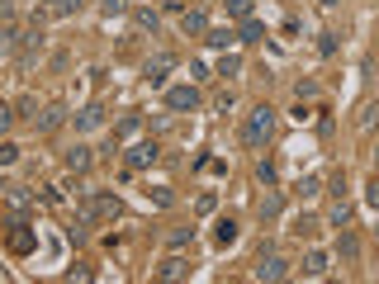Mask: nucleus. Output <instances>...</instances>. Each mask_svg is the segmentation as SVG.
Returning <instances> with one entry per match:
<instances>
[{"instance_id":"58836bf2","label":"nucleus","mask_w":379,"mask_h":284,"mask_svg":"<svg viewBox=\"0 0 379 284\" xmlns=\"http://www.w3.org/2000/svg\"><path fill=\"white\" fill-rule=\"evenodd\" d=\"M124 5H128V0H100V10H105V15H124Z\"/></svg>"},{"instance_id":"c756f323","label":"nucleus","mask_w":379,"mask_h":284,"mask_svg":"<svg viewBox=\"0 0 379 284\" xmlns=\"http://www.w3.org/2000/svg\"><path fill=\"white\" fill-rule=\"evenodd\" d=\"M337 48H342L337 33H318V52H323V57H337Z\"/></svg>"},{"instance_id":"4c0bfd02","label":"nucleus","mask_w":379,"mask_h":284,"mask_svg":"<svg viewBox=\"0 0 379 284\" xmlns=\"http://www.w3.org/2000/svg\"><path fill=\"white\" fill-rule=\"evenodd\" d=\"M38 199H43V204H62V194H57L53 185H43V190H38Z\"/></svg>"},{"instance_id":"e433bc0d","label":"nucleus","mask_w":379,"mask_h":284,"mask_svg":"<svg viewBox=\"0 0 379 284\" xmlns=\"http://www.w3.org/2000/svg\"><path fill=\"white\" fill-rule=\"evenodd\" d=\"M365 204H370V208H379V176H375L370 185H365Z\"/></svg>"},{"instance_id":"4468645a","label":"nucleus","mask_w":379,"mask_h":284,"mask_svg":"<svg viewBox=\"0 0 379 284\" xmlns=\"http://www.w3.org/2000/svg\"><path fill=\"white\" fill-rule=\"evenodd\" d=\"M214 242L218 247H233V242H237V218H218L214 223Z\"/></svg>"},{"instance_id":"2f4dec72","label":"nucleus","mask_w":379,"mask_h":284,"mask_svg":"<svg viewBox=\"0 0 379 284\" xmlns=\"http://www.w3.org/2000/svg\"><path fill=\"white\" fill-rule=\"evenodd\" d=\"M147 199H152L157 208H166V204H171V190H166V185H152V190H147Z\"/></svg>"},{"instance_id":"bb28decb","label":"nucleus","mask_w":379,"mask_h":284,"mask_svg":"<svg viewBox=\"0 0 379 284\" xmlns=\"http://www.w3.org/2000/svg\"><path fill=\"white\" fill-rule=\"evenodd\" d=\"M298 194H303V199L323 194V181H318V176H303V181H298Z\"/></svg>"},{"instance_id":"39448f33","label":"nucleus","mask_w":379,"mask_h":284,"mask_svg":"<svg viewBox=\"0 0 379 284\" xmlns=\"http://www.w3.org/2000/svg\"><path fill=\"white\" fill-rule=\"evenodd\" d=\"M157 156H162V147H157V142H133V147L124 152V161H128V171H147Z\"/></svg>"},{"instance_id":"6e6552de","label":"nucleus","mask_w":379,"mask_h":284,"mask_svg":"<svg viewBox=\"0 0 379 284\" xmlns=\"http://www.w3.org/2000/svg\"><path fill=\"white\" fill-rule=\"evenodd\" d=\"M76 5H81V0H43L33 19H67V15H76Z\"/></svg>"},{"instance_id":"5701e85b","label":"nucleus","mask_w":379,"mask_h":284,"mask_svg":"<svg viewBox=\"0 0 379 284\" xmlns=\"http://www.w3.org/2000/svg\"><path fill=\"white\" fill-rule=\"evenodd\" d=\"M303 275H327V251H308L303 256Z\"/></svg>"},{"instance_id":"dca6fc26","label":"nucleus","mask_w":379,"mask_h":284,"mask_svg":"<svg viewBox=\"0 0 379 284\" xmlns=\"http://www.w3.org/2000/svg\"><path fill=\"white\" fill-rule=\"evenodd\" d=\"M95 208H100V223H114V218L124 213V204H119L114 194H95Z\"/></svg>"},{"instance_id":"9b49d317","label":"nucleus","mask_w":379,"mask_h":284,"mask_svg":"<svg viewBox=\"0 0 379 284\" xmlns=\"http://www.w3.org/2000/svg\"><path fill=\"white\" fill-rule=\"evenodd\" d=\"M38 48H43V19H33V24L19 33V52H24V57H28V52H38Z\"/></svg>"},{"instance_id":"c9c22d12","label":"nucleus","mask_w":379,"mask_h":284,"mask_svg":"<svg viewBox=\"0 0 379 284\" xmlns=\"http://www.w3.org/2000/svg\"><path fill=\"white\" fill-rule=\"evenodd\" d=\"M294 95H298V100H313V95H318V81H298Z\"/></svg>"},{"instance_id":"a211bd4d","label":"nucleus","mask_w":379,"mask_h":284,"mask_svg":"<svg viewBox=\"0 0 379 284\" xmlns=\"http://www.w3.org/2000/svg\"><path fill=\"white\" fill-rule=\"evenodd\" d=\"M100 124H105V109H100V104H85L81 114H76V128H100Z\"/></svg>"},{"instance_id":"aec40b11","label":"nucleus","mask_w":379,"mask_h":284,"mask_svg":"<svg viewBox=\"0 0 379 284\" xmlns=\"http://www.w3.org/2000/svg\"><path fill=\"white\" fill-rule=\"evenodd\" d=\"M204 43H209V48H228V43H237V33H233V28H209V33H204Z\"/></svg>"},{"instance_id":"f8f14e48","label":"nucleus","mask_w":379,"mask_h":284,"mask_svg":"<svg viewBox=\"0 0 379 284\" xmlns=\"http://www.w3.org/2000/svg\"><path fill=\"white\" fill-rule=\"evenodd\" d=\"M327 228H337V233L351 228V204H346V199H337V204L327 208Z\"/></svg>"},{"instance_id":"b1692460","label":"nucleus","mask_w":379,"mask_h":284,"mask_svg":"<svg viewBox=\"0 0 379 284\" xmlns=\"http://www.w3.org/2000/svg\"><path fill=\"white\" fill-rule=\"evenodd\" d=\"M318 228H323V223H318V218H308V213H298V218H294V237H313Z\"/></svg>"},{"instance_id":"ddd939ff","label":"nucleus","mask_w":379,"mask_h":284,"mask_svg":"<svg viewBox=\"0 0 379 284\" xmlns=\"http://www.w3.org/2000/svg\"><path fill=\"white\" fill-rule=\"evenodd\" d=\"M180 28H185V38L190 33H209V15H204V10H185V15H180Z\"/></svg>"},{"instance_id":"20e7f679","label":"nucleus","mask_w":379,"mask_h":284,"mask_svg":"<svg viewBox=\"0 0 379 284\" xmlns=\"http://www.w3.org/2000/svg\"><path fill=\"white\" fill-rule=\"evenodd\" d=\"M166 109H176V114L199 109V90H194V85H171V90H166Z\"/></svg>"},{"instance_id":"7c9ffc66","label":"nucleus","mask_w":379,"mask_h":284,"mask_svg":"<svg viewBox=\"0 0 379 284\" xmlns=\"http://www.w3.org/2000/svg\"><path fill=\"white\" fill-rule=\"evenodd\" d=\"M228 15L233 19H251V0H228Z\"/></svg>"},{"instance_id":"f704fd0d","label":"nucleus","mask_w":379,"mask_h":284,"mask_svg":"<svg viewBox=\"0 0 379 284\" xmlns=\"http://www.w3.org/2000/svg\"><path fill=\"white\" fill-rule=\"evenodd\" d=\"M256 176H261L266 185H275V161H266V156H261V161H256Z\"/></svg>"},{"instance_id":"7ed1b4c3","label":"nucleus","mask_w":379,"mask_h":284,"mask_svg":"<svg viewBox=\"0 0 379 284\" xmlns=\"http://www.w3.org/2000/svg\"><path fill=\"white\" fill-rule=\"evenodd\" d=\"M251 280H261V284H266V280H289V260H285V256H266V251H261V265H256V270H251Z\"/></svg>"},{"instance_id":"1a4fd4ad","label":"nucleus","mask_w":379,"mask_h":284,"mask_svg":"<svg viewBox=\"0 0 379 284\" xmlns=\"http://www.w3.org/2000/svg\"><path fill=\"white\" fill-rule=\"evenodd\" d=\"M62 119H67V104H48V109L33 119V128H38V133H53V128H62Z\"/></svg>"},{"instance_id":"412c9836","label":"nucleus","mask_w":379,"mask_h":284,"mask_svg":"<svg viewBox=\"0 0 379 284\" xmlns=\"http://www.w3.org/2000/svg\"><path fill=\"white\" fill-rule=\"evenodd\" d=\"M242 72V52H223L218 57V76H237Z\"/></svg>"},{"instance_id":"2eb2a0df","label":"nucleus","mask_w":379,"mask_h":284,"mask_svg":"<svg viewBox=\"0 0 379 284\" xmlns=\"http://www.w3.org/2000/svg\"><path fill=\"white\" fill-rule=\"evenodd\" d=\"M266 38V24L251 15V19H242V28H237V43H261Z\"/></svg>"},{"instance_id":"4be33fe9","label":"nucleus","mask_w":379,"mask_h":284,"mask_svg":"<svg viewBox=\"0 0 379 284\" xmlns=\"http://www.w3.org/2000/svg\"><path fill=\"white\" fill-rule=\"evenodd\" d=\"M337 256H342V260H355V256H360V242H355L346 228H342V242H337Z\"/></svg>"},{"instance_id":"79ce46f5","label":"nucleus","mask_w":379,"mask_h":284,"mask_svg":"<svg viewBox=\"0 0 379 284\" xmlns=\"http://www.w3.org/2000/svg\"><path fill=\"white\" fill-rule=\"evenodd\" d=\"M375 166H379V147H375Z\"/></svg>"},{"instance_id":"9d476101","label":"nucleus","mask_w":379,"mask_h":284,"mask_svg":"<svg viewBox=\"0 0 379 284\" xmlns=\"http://www.w3.org/2000/svg\"><path fill=\"white\" fill-rule=\"evenodd\" d=\"M190 275V260L185 256H166L162 265H157V280H185Z\"/></svg>"},{"instance_id":"a878e982","label":"nucleus","mask_w":379,"mask_h":284,"mask_svg":"<svg viewBox=\"0 0 379 284\" xmlns=\"http://www.w3.org/2000/svg\"><path fill=\"white\" fill-rule=\"evenodd\" d=\"M190 242H194V228H176L171 233V251H185Z\"/></svg>"},{"instance_id":"a19ab883","label":"nucleus","mask_w":379,"mask_h":284,"mask_svg":"<svg viewBox=\"0 0 379 284\" xmlns=\"http://www.w3.org/2000/svg\"><path fill=\"white\" fill-rule=\"evenodd\" d=\"M318 5H323V10H332V5H342V0H318Z\"/></svg>"},{"instance_id":"473e14b6","label":"nucleus","mask_w":379,"mask_h":284,"mask_svg":"<svg viewBox=\"0 0 379 284\" xmlns=\"http://www.w3.org/2000/svg\"><path fill=\"white\" fill-rule=\"evenodd\" d=\"M137 128H142V119H137V114H128V119L119 124V133H114V137H133Z\"/></svg>"},{"instance_id":"393cba45","label":"nucleus","mask_w":379,"mask_h":284,"mask_svg":"<svg viewBox=\"0 0 379 284\" xmlns=\"http://www.w3.org/2000/svg\"><path fill=\"white\" fill-rule=\"evenodd\" d=\"M233 104H237L233 90H218V95H214V114H233Z\"/></svg>"},{"instance_id":"72a5a7b5","label":"nucleus","mask_w":379,"mask_h":284,"mask_svg":"<svg viewBox=\"0 0 379 284\" xmlns=\"http://www.w3.org/2000/svg\"><path fill=\"white\" fill-rule=\"evenodd\" d=\"M19 161V147L15 142H0V166H15Z\"/></svg>"},{"instance_id":"f257e3e1","label":"nucleus","mask_w":379,"mask_h":284,"mask_svg":"<svg viewBox=\"0 0 379 284\" xmlns=\"http://www.w3.org/2000/svg\"><path fill=\"white\" fill-rule=\"evenodd\" d=\"M275 124H280V114H275L271 104H256V109L246 114V124H242V142L251 152H266V142L275 137Z\"/></svg>"},{"instance_id":"37998d69","label":"nucleus","mask_w":379,"mask_h":284,"mask_svg":"<svg viewBox=\"0 0 379 284\" xmlns=\"http://www.w3.org/2000/svg\"><path fill=\"white\" fill-rule=\"evenodd\" d=\"M375 237H379V223H375Z\"/></svg>"},{"instance_id":"6ab92c4d","label":"nucleus","mask_w":379,"mask_h":284,"mask_svg":"<svg viewBox=\"0 0 379 284\" xmlns=\"http://www.w3.org/2000/svg\"><path fill=\"white\" fill-rule=\"evenodd\" d=\"M133 24L142 28V33H157V28H162V15H157V10H147V5H142V10H133Z\"/></svg>"},{"instance_id":"423d86ee","label":"nucleus","mask_w":379,"mask_h":284,"mask_svg":"<svg viewBox=\"0 0 379 284\" xmlns=\"http://www.w3.org/2000/svg\"><path fill=\"white\" fill-rule=\"evenodd\" d=\"M10 251H15V256L38 251V233H33V228H24V223H15V228H10Z\"/></svg>"},{"instance_id":"f03ea898","label":"nucleus","mask_w":379,"mask_h":284,"mask_svg":"<svg viewBox=\"0 0 379 284\" xmlns=\"http://www.w3.org/2000/svg\"><path fill=\"white\" fill-rule=\"evenodd\" d=\"M180 67V57L176 52H157V57H147V67H142V81L147 85H166V76Z\"/></svg>"},{"instance_id":"ea45409f","label":"nucleus","mask_w":379,"mask_h":284,"mask_svg":"<svg viewBox=\"0 0 379 284\" xmlns=\"http://www.w3.org/2000/svg\"><path fill=\"white\" fill-rule=\"evenodd\" d=\"M33 109H38V104H33V100H28V95H24V100H19V119H38Z\"/></svg>"},{"instance_id":"c85d7f7f","label":"nucleus","mask_w":379,"mask_h":284,"mask_svg":"<svg viewBox=\"0 0 379 284\" xmlns=\"http://www.w3.org/2000/svg\"><path fill=\"white\" fill-rule=\"evenodd\" d=\"M5 194H10V204H15V208H28V190H24V185H5Z\"/></svg>"},{"instance_id":"f3484780","label":"nucleus","mask_w":379,"mask_h":284,"mask_svg":"<svg viewBox=\"0 0 379 284\" xmlns=\"http://www.w3.org/2000/svg\"><path fill=\"white\" fill-rule=\"evenodd\" d=\"M256 213H261V223H275V218H280V213H285V199H280V194H266V199H261V208H256Z\"/></svg>"},{"instance_id":"cd10ccee","label":"nucleus","mask_w":379,"mask_h":284,"mask_svg":"<svg viewBox=\"0 0 379 284\" xmlns=\"http://www.w3.org/2000/svg\"><path fill=\"white\" fill-rule=\"evenodd\" d=\"M355 124H360V128L370 133V128H375V124H379V104H365V109H360V119H355Z\"/></svg>"},{"instance_id":"0eeeda50","label":"nucleus","mask_w":379,"mask_h":284,"mask_svg":"<svg viewBox=\"0 0 379 284\" xmlns=\"http://www.w3.org/2000/svg\"><path fill=\"white\" fill-rule=\"evenodd\" d=\"M62 161H67V171H71V176H85V171H90V161H95V152H90L85 142H71Z\"/></svg>"}]
</instances>
